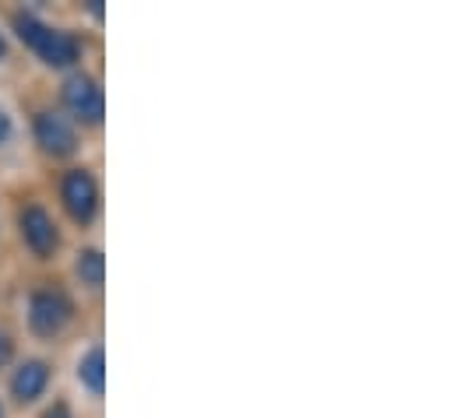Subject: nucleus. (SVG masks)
I'll return each mask as SVG.
<instances>
[{"mask_svg":"<svg viewBox=\"0 0 454 418\" xmlns=\"http://www.w3.org/2000/svg\"><path fill=\"white\" fill-rule=\"evenodd\" d=\"M46 418H71V412H67V405H64V401H57V405L46 412Z\"/></svg>","mask_w":454,"mask_h":418,"instance_id":"11","label":"nucleus"},{"mask_svg":"<svg viewBox=\"0 0 454 418\" xmlns=\"http://www.w3.org/2000/svg\"><path fill=\"white\" fill-rule=\"evenodd\" d=\"M64 205L74 221H92V214L99 208V190L85 169H74L64 176Z\"/></svg>","mask_w":454,"mask_h":418,"instance_id":"4","label":"nucleus"},{"mask_svg":"<svg viewBox=\"0 0 454 418\" xmlns=\"http://www.w3.org/2000/svg\"><path fill=\"white\" fill-rule=\"evenodd\" d=\"M64 103L67 109L78 116V120H85V123H99L103 120V89L92 81V78H85V74H74V78H67V85H64Z\"/></svg>","mask_w":454,"mask_h":418,"instance_id":"3","label":"nucleus"},{"mask_svg":"<svg viewBox=\"0 0 454 418\" xmlns=\"http://www.w3.org/2000/svg\"><path fill=\"white\" fill-rule=\"evenodd\" d=\"M35 137L50 155H71L74 151V127L60 112H39L35 116Z\"/></svg>","mask_w":454,"mask_h":418,"instance_id":"6","label":"nucleus"},{"mask_svg":"<svg viewBox=\"0 0 454 418\" xmlns=\"http://www.w3.org/2000/svg\"><path fill=\"white\" fill-rule=\"evenodd\" d=\"M21 236L32 246V253H39V257L53 253V246H57V225L39 205H28L21 211Z\"/></svg>","mask_w":454,"mask_h":418,"instance_id":"5","label":"nucleus"},{"mask_svg":"<svg viewBox=\"0 0 454 418\" xmlns=\"http://www.w3.org/2000/svg\"><path fill=\"white\" fill-rule=\"evenodd\" d=\"M14 28H18V35H21L50 67H67V64L78 60V39H74V35L57 32V28H50V25H43V21L28 18V14H18V18H14Z\"/></svg>","mask_w":454,"mask_h":418,"instance_id":"1","label":"nucleus"},{"mask_svg":"<svg viewBox=\"0 0 454 418\" xmlns=\"http://www.w3.org/2000/svg\"><path fill=\"white\" fill-rule=\"evenodd\" d=\"M71 320V303L64 292L57 289H39L32 299H28V323L35 334L50 337V334H60Z\"/></svg>","mask_w":454,"mask_h":418,"instance_id":"2","label":"nucleus"},{"mask_svg":"<svg viewBox=\"0 0 454 418\" xmlns=\"http://www.w3.org/2000/svg\"><path fill=\"white\" fill-rule=\"evenodd\" d=\"M103 275H106V260L99 250H82L78 253V278L89 285V289H99L103 285Z\"/></svg>","mask_w":454,"mask_h":418,"instance_id":"9","label":"nucleus"},{"mask_svg":"<svg viewBox=\"0 0 454 418\" xmlns=\"http://www.w3.org/2000/svg\"><path fill=\"white\" fill-rule=\"evenodd\" d=\"M7 134H11V120H7V112L0 109V144L7 141Z\"/></svg>","mask_w":454,"mask_h":418,"instance_id":"12","label":"nucleus"},{"mask_svg":"<svg viewBox=\"0 0 454 418\" xmlns=\"http://www.w3.org/2000/svg\"><path fill=\"white\" fill-rule=\"evenodd\" d=\"M7 359H11V337H7L4 330H0V366H4Z\"/></svg>","mask_w":454,"mask_h":418,"instance_id":"10","label":"nucleus"},{"mask_svg":"<svg viewBox=\"0 0 454 418\" xmlns=\"http://www.w3.org/2000/svg\"><path fill=\"white\" fill-rule=\"evenodd\" d=\"M46 380H50V369H46V362H25L18 373H14V380H11V391H14V398L18 401H35L43 391H46Z\"/></svg>","mask_w":454,"mask_h":418,"instance_id":"7","label":"nucleus"},{"mask_svg":"<svg viewBox=\"0 0 454 418\" xmlns=\"http://www.w3.org/2000/svg\"><path fill=\"white\" fill-rule=\"evenodd\" d=\"M4 53H7V46H4V39H0V60H4Z\"/></svg>","mask_w":454,"mask_h":418,"instance_id":"13","label":"nucleus"},{"mask_svg":"<svg viewBox=\"0 0 454 418\" xmlns=\"http://www.w3.org/2000/svg\"><path fill=\"white\" fill-rule=\"evenodd\" d=\"M78 380L92 391V394H103V383H106V359H103V348H89L78 362Z\"/></svg>","mask_w":454,"mask_h":418,"instance_id":"8","label":"nucleus"}]
</instances>
